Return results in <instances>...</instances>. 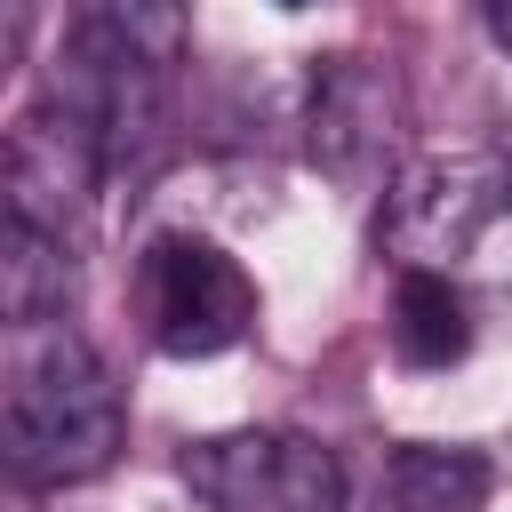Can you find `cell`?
<instances>
[{"label":"cell","instance_id":"6da1fadb","mask_svg":"<svg viewBox=\"0 0 512 512\" xmlns=\"http://www.w3.org/2000/svg\"><path fill=\"white\" fill-rule=\"evenodd\" d=\"M120 440H128V408H120L112 368L64 320L40 328V344L16 368V392L0 408V464L24 488H80V480L112 472Z\"/></svg>","mask_w":512,"mask_h":512},{"label":"cell","instance_id":"7a4b0ae2","mask_svg":"<svg viewBox=\"0 0 512 512\" xmlns=\"http://www.w3.org/2000/svg\"><path fill=\"white\" fill-rule=\"evenodd\" d=\"M104 136L96 120L64 112V104H32L8 136H0V224L56 248V256H88L96 240V208H104Z\"/></svg>","mask_w":512,"mask_h":512},{"label":"cell","instance_id":"3957f363","mask_svg":"<svg viewBox=\"0 0 512 512\" xmlns=\"http://www.w3.org/2000/svg\"><path fill=\"white\" fill-rule=\"evenodd\" d=\"M504 168L480 144H440V152H408L384 176L376 200V248L400 272H448L504 208Z\"/></svg>","mask_w":512,"mask_h":512},{"label":"cell","instance_id":"277c9868","mask_svg":"<svg viewBox=\"0 0 512 512\" xmlns=\"http://www.w3.org/2000/svg\"><path fill=\"white\" fill-rule=\"evenodd\" d=\"M176 480L208 512H336L344 504V464L312 432H208L176 456Z\"/></svg>","mask_w":512,"mask_h":512},{"label":"cell","instance_id":"5b68a950","mask_svg":"<svg viewBox=\"0 0 512 512\" xmlns=\"http://www.w3.org/2000/svg\"><path fill=\"white\" fill-rule=\"evenodd\" d=\"M144 320L168 360H216L256 328V280L232 248L200 232H168L144 256Z\"/></svg>","mask_w":512,"mask_h":512},{"label":"cell","instance_id":"8992f818","mask_svg":"<svg viewBox=\"0 0 512 512\" xmlns=\"http://www.w3.org/2000/svg\"><path fill=\"white\" fill-rule=\"evenodd\" d=\"M304 152L328 168V176H376L392 152H400V128H408V88L384 56H360V48H336V56H312L304 72Z\"/></svg>","mask_w":512,"mask_h":512},{"label":"cell","instance_id":"52a82bcc","mask_svg":"<svg viewBox=\"0 0 512 512\" xmlns=\"http://www.w3.org/2000/svg\"><path fill=\"white\" fill-rule=\"evenodd\" d=\"M392 352L408 368H456L472 352V304L448 272H400L392 288Z\"/></svg>","mask_w":512,"mask_h":512},{"label":"cell","instance_id":"ba28073f","mask_svg":"<svg viewBox=\"0 0 512 512\" xmlns=\"http://www.w3.org/2000/svg\"><path fill=\"white\" fill-rule=\"evenodd\" d=\"M384 480H392L400 512H480L496 488V464L456 440H408V448H392Z\"/></svg>","mask_w":512,"mask_h":512},{"label":"cell","instance_id":"9c48e42d","mask_svg":"<svg viewBox=\"0 0 512 512\" xmlns=\"http://www.w3.org/2000/svg\"><path fill=\"white\" fill-rule=\"evenodd\" d=\"M72 256H56V248H40V240H24V232H8L0 224V312L8 320H32V328H56V312L72 304Z\"/></svg>","mask_w":512,"mask_h":512},{"label":"cell","instance_id":"30bf717a","mask_svg":"<svg viewBox=\"0 0 512 512\" xmlns=\"http://www.w3.org/2000/svg\"><path fill=\"white\" fill-rule=\"evenodd\" d=\"M24 40H32V8L24 0H0V80L24 64Z\"/></svg>","mask_w":512,"mask_h":512},{"label":"cell","instance_id":"8fae6325","mask_svg":"<svg viewBox=\"0 0 512 512\" xmlns=\"http://www.w3.org/2000/svg\"><path fill=\"white\" fill-rule=\"evenodd\" d=\"M480 24H488V40H496V48H512V8H504V0H488V8H480Z\"/></svg>","mask_w":512,"mask_h":512}]
</instances>
